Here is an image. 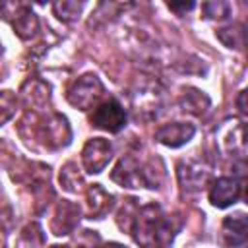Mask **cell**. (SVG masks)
I'll return each instance as SVG.
<instances>
[{"label": "cell", "mask_w": 248, "mask_h": 248, "mask_svg": "<svg viewBox=\"0 0 248 248\" xmlns=\"http://www.w3.org/2000/svg\"><path fill=\"white\" fill-rule=\"evenodd\" d=\"M157 172L161 170H155L153 163H140L136 157L124 155L116 163L110 178L124 188H155L159 182Z\"/></svg>", "instance_id": "1"}, {"label": "cell", "mask_w": 248, "mask_h": 248, "mask_svg": "<svg viewBox=\"0 0 248 248\" xmlns=\"http://www.w3.org/2000/svg\"><path fill=\"white\" fill-rule=\"evenodd\" d=\"M0 17L8 19L14 25V31L23 41L35 37L39 31V19L27 4L21 2H2L0 4Z\"/></svg>", "instance_id": "2"}, {"label": "cell", "mask_w": 248, "mask_h": 248, "mask_svg": "<svg viewBox=\"0 0 248 248\" xmlns=\"http://www.w3.org/2000/svg\"><path fill=\"white\" fill-rule=\"evenodd\" d=\"M103 83L95 74H85L79 79L74 81V85L68 89V101L72 107L79 108V110H87L93 105H97V101L103 97Z\"/></svg>", "instance_id": "3"}, {"label": "cell", "mask_w": 248, "mask_h": 248, "mask_svg": "<svg viewBox=\"0 0 248 248\" xmlns=\"http://www.w3.org/2000/svg\"><path fill=\"white\" fill-rule=\"evenodd\" d=\"M37 138L43 141V145L46 149H60L64 145L70 143L72 132H70V124L62 114H50L46 116V120H43L37 130H35Z\"/></svg>", "instance_id": "4"}, {"label": "cell", "mask_w": 248, "mask_h": 248, "mask_svg": "<svg viewBox=\"0 0 248 248\" xmlns=\"http://www.w3.org/2000/svg\"><path fill=\"white\" fill-rule=\"evenodd\" d=\"M89 120H91V124L95 128L107 130L110 134H116L126 124V110L116 99H108V101L101 103L99 107H95V110H93Z\"/></svg>", "instance_id": "5"}, {"label": "cell", "mask_w": 248, "mask_h": 248, "mask_svg": "<svg viewBox=\"0 0 248 248\" xmlns=\"http://www.w3.org/2000/svg\"><path fill=\"white\" fill-rule=\"evenodd\" d=\"M112 157V145L105 138H93L89 140L81 149V163L87 172L97 174L101 172Z\"/></svg>", "instance_id": "6"}, {"label": "cell", "mask_w": 248, "mask_h": 248, "mask_svg": "<svg viewBox=\"0 0 248 248\" xmlns=\"http://www.w3.org/2000/svg\"><path fill=\"white\" fill-rule=\"evenodd\" d=\"M242 194V180L238 178H231V176H221L213 182V186L209 188V202L215 207H229L231 203H234Z\"/></svg>", "instance_id": "7"}, {"label": "cell", "mask_w": 248, "mask_h": 248, "mask_svg": "<svg viewBox=\"0 0 248 248\" xmlns=\"http://www.w3.org/2000/svg\"><path fill=\"white\" fill-rule=\"evenodd\" d=\"M196 134V128L194 124H188V122H170V124H165L161 126L157 132H155V140L167 147H180L184 143H188Z\"/></svg>", "instance_id": "8"}, {"label": "cell", "mask_w": 248, "mask_h": 248, "mask_svg": "<svg viewBox=\"0 0 248 248\" xmlns=\"http://www.w3.org/2000/svg\"><path fill=\"white\" fill-rule=\"evenodd\" d=\"M79 221V207L72 202H58L56 205V211H54V217L50 221V231L56 234V236H62V234H70L76 225Z\"/></svg>", "instance_id": "9"}, {"label": "cell", "mask_w": 248, "mask_h": 248, "mask_svg": "<svg viewBox=\"0 0 248 248\" xmlns=\"http://www.w3.org/2000/svg\"><path fill=\"white\" fill-rule=\"evenodd\" d=\"M221 238L227 248H238L246 242V215L236 213L225 217L221 225Z\"/></svg>", "instance_id": "10"}, {"label": "cell", "mask_w": 248, "mask_h": 248, "mask_svg": "<svg viewBox=\"0 0 248 248\" xmlns=\"http://www.w3.org/2000/svg\"><path fill=\"white\" fill-rule=\"evenodd\" d=\"M85 203H87V217L89 219H101L110 211L112 196L101 184H91L87 188V194H85Z\"/></svg>", "instance_id": "11"}, {"label": "cell", "mask_w": 248, "mask_h": 248, "mask_svg": "<svg viewBox=\"0 0 248 248\" xmlns=\"http://www.w3.org/2000/svg\"><path fill=\"white\" fill-rule=\"evenodd\" d=\"M178 178L186 190H200L202 184L207 182L209 170L198 161H186L178 165Z\"/></svg>", "instance_id": "12"}, {"label": "cell", "mask_w": 248, "mask_h": 248, "mask_svg": "<svg viewBox=\"0 0 248 248\" xmlns=\"http://www.w3.org/2000/svg\"><path fill=\"white\" fill-rule=\"evenodd\" d=\"M60 184L66 192H72V194H78L83 190V176L78 169L76 163H66L60 170Z\"/></svg>", "instance_id": "13"}, {"label": "cell", "mask_w": 248, "mask_h": 248, "mask_svg": "<svg viewBox=\"0 0 248 248\" xmlns=\"http://www.w3.org/2000/svg\"><path fill=\"white\" fill-rule=\"evenodd\" d=\"M52 8H54V14H56L62 21H74V19H78V16H79L83 4H81V2H58V4H54Z\"/></svg>", "instance_id": "14"}, {"label": "cell", "mask_w": 248, "mask_h": 248, "mask_svg": "<svg viewBox=\"0 0 248 248\" xmlns=\"http://www.w3.org/2000/svg\"><path fill=\"white\" fill-rule=\"evenodd\" d=\"M16 105H17V99L12 91H0V126L14 116Z\"/></svg>", "instance_id": "15"}, {"label": "cell", "mask_w": 248, "mask_h": 248, "mask_svg": "<svg viewBox=\"0 0 248 248\" xmlns=\"http://www.w3.org/2000/svg\"><path fill=\"white\" fill-rule=\"evenodd\" d=\"M25 242H27L29 248H41L43 246L45 236H43V231L37 223H31V225L25 227V231L21 234V244H25Z\"/></svg>", "instance_id": "16"}, {"label": "cell", "mask_w": 248, "mask_h": 248, "mask_svg": "<svg viewBox=\"0 0 248 248\" xmlns=\"http://www.w3.org/2000/svg\"><path fill=\"white\" fill-rule=\"evenodd\" d=\"M205 17H213V19H225L229 17V12H231V6L227 2H209V4H203L202 6Z\"/></svg>", "instance_id": "17"}, {"label": "cell", "mask_w": 248, "mask_h": 248, "mask_svg": "<svg viewBox=\"0 0 248 248\" xmlns=\"http://www.w3.org/2000/svg\"><path fill=\"white\" fill-rule=\"evenodd\" d=\"M78 248H99V234L95 231H81L76 236Z\"/></svg>", "instance_id": "18"}, {"label": "cell", "mask_w": 248, "mask_h": 248, "mask_svg": "<svg viewBox=\"0 0 248 248\" xmlns=\"http://www.w3.org/2000/svg\"><path fill=\"white\" fill-rule=\"evenodd\" d=\"M192 8H194L192 2H188V4H169V10H174V12H188Z\"/></svg>", "instance_id": "19"}, {"label": "cell", "mask_w": 248, "mask_h": 248, "mask_svg": "<svg viewBox=\"0 0 248 248\" xmlns=\"http://www.w3.org/2000/svg\"><path fill=\"white\" fill-rule=\"evenodd\" d=\"M244 95H246V91H240V95H238V108H240V112L246 110L244 108Z\"/></svg>", "instance_id": "20"}, {"label": "cell", "mask_w": 248, "mask_h": 248, "mask_svg": "<svg viewBox=\"0 0 248 248\" xmlns=\"http://www.w3.org/2000/svg\"><path fill=\"white\" fill-rule=\"evenodd\" d=\"M99 248H126V246H122V244H118V242H108V244H103V246H99Z\"/></svg>", "instance_id": "21"}, {"label": "cell", "mask_w": 248, "mask_h": 248, "mask_svg": "<svg viewBox=\"0 0 248 248\" xmlns=\"http://www.w3.org/2000/svg\"><path fill=\"white\" fill-rule=\"evenodd\" d=\"M4 242H6V236H4V231L0 227V248H4Z\"/></svg>", "instance_id": "22"}, {"label": "cell", "mask_w": 248, "mask_h": 248, "mask_svg": "<svg viewBox=\"0 0 248 248\" xmlns=\"http://www.w3.org/2000/svg\"><path fill=\"white\" fill-rule=\"evenodd\" d=\"M50 248H68V246H60V244H54V246H50Z\"/></svg>", "instance_id": "23"}, {"label": "cell", "mask_w": 248, "mask_h": 248, "mask_svg": "<svg viewBox=\"0 0 248 248\" xmlns=\"http://www.w3.org/2000/svg\"><path fill=\"white\" fill-rule=\"evenodd\" d=\"M0 52H2V48H0Z\"/></svg>", "instance_id": "24"}]
</instances>
